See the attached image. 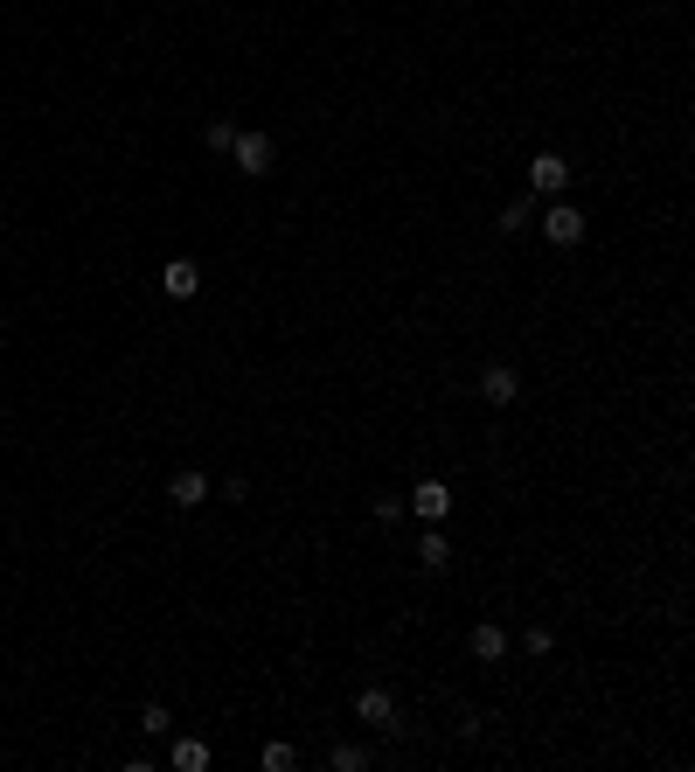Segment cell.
Listing matches in <instances>:
<instances>
[{"label":"cell","instance_id":"cell-1","mask_svg":"<svg viewBox=\"0 0 695 772\" xmlns=\"http://www.w3.org/2000/svg\"><path fill=\"white\" fill-rule=\"evenodd\" d=\"M584 230H591V223H584V209H577V202H563V195L543 202V237H550L556 251H577V244H584Z\"/></svg>","mask_w":695,"mask_h":772},{"label":"cell","instance_id":"cell-2","mask_svg":"<svg viewBox=\"0 0 695 772\" xmlns=\"http://www.w3.org/2000/svg\"><path fill=\"white\" fill-rule=\"evenodd\" d=\"M404 515H417V522H445V515H452V487L424 473L411 494H404Z\"/></svg>","mask_w":695,"mask_h":772},{"label":"cell","instance_id":"cell-3","mask_svg":"<svg viewBox=\"0 0 695 772\" xmlns=\"http://www.w3.org/2000/svg\"><path fill=\"white\" fill-rule=\"evenodd\" d=\"M563 188H570V160L543 147V154L529 160V195H536V202H550V195H563Z\"/></svg>","mask_w":695,"mask_h":772},{"label":"cell","instance_id":"cell-4","mask_svg":"<svg viewBox=\"0 0 695 772\" xmlns=\"http://www.w3.org/2000/svg\"><path fill=\"white\" fill-rule=\"evenodd\" d=\"M230 160H237V174H251V181H265L272 174L278 147L265 140V133H237V147H230Z\"/></svg>","mask_w":695,"mask_h":772},{"label":"cell","instance_id":"cell-5","mask_svg":"<svg viewBox=\"0 0 695 772\" xmlns=\"http://www.w3.org/2000/svg\"><path fill=\"white\" fill-rule=\"evenodd\" d=\"M355 717H362V724H376V731H397V717H404V710H397V696H390L383 682H369V689L355 696Z\"/></svg>","mask_w":695,"mask_h":772},{"label":"cell","instance_id":"cell-6","mask_svg":"<svg viewBox=\"0 0 695 772\" xmlns=\"http://www.w3.org/2000/svg\"><path fill=\"white\" fill-rule=\"evenodd\" d=\"M160 293H167V300H195V293H202V265H195V258H167V265H160Z\"/></svg>","mask_w":695,"mask_h":772},{"label":"cell","instance_id":"cell-7","mask_svg":"<svg viewBox=\"0 0 695 772\" xmlns=\"http://www.w3.org/2000/svg\"><path fill=\"white\" fill-rule=\"evenodd\" d=\"M480 397L501 411V404H515V397H522V376H515L508 362H487V369H480Z\"/></svg>","mask_w":695,"mask_h":772},{"label":"cell","instance_id":"cell-8","mask_svg":"<svg viewBox=\"0 0 695 772\" xmlns=\"http://www.w3.org/2000/svg\"><path fill=\"white\" fill-rule=\"evenodd\" d=\"M167 501H174V508H202V501H209V473H202V466H181V473L167 480Z\"/></svg>","mask_w":695,"mask_h":772},{"label":"cell","instance_id":"cell-9","mask_svg":"<svg viewBox=\"0 0 695 772\" xmlns=\"http://www.w3.org/2000/svg\"><path fill=\"white\" fill-rule=\"evenodd\" d=\"M508 647H515V640H508V626H494V619H480V626H473V661H487V668H494V661H508Z\"/></svg>","mask_w":695,"mask_h":772},{"label":"cell","instance_id":"cell-10","mask_svg":"<svg viewBox=\"0 0 695 772\" xmlns=\"http://www.w3.org/2000/svg\"><path fill=\"white\" fill-rule=\"evenodd\" d=\"M417 564H424L431 578H438V571L452 564V543H445V529H438V522H424V543H417Z\"/></svg>","mask_w":695,"mask_h":772},{"label":"cell","instance_id":"cell-11","mask_svg":"<svg viewBox=\"0 0 695 772\" xmlns=\"http://www.w3.org/2000/svg\"><path fill=\"white\" fill-rule=\"evenodd\" d=\"M167 759H174V772H209V745H202V738H174Z\"/></svg>","mask_w":695,"mask_h":772},{"label":"cell","instance_id":"cell-12","mask_svg":"<svg viewBox=\"0 0 695 772\" xmlns=\"http://www.w3.org/2000/svg\"><path fill=\"white\" fill-rule=\"evenodd\" d=\"M529 223H536V195H522V202H508V209H501V230H508V237H522Z\"/></svg>","mask_w":695,"mask_h":772},{"label":"cell","instance_id":"cell-13","mask_svg":"<svg viewBox=\"0 0 695 772\" xmlns=\"http://www.w3.org/2000/svg\"><path fill=\"white\" fill-rule=\"evenodd\" d=\"M327 766H334V772H369V745H334Z\"/></svg>","mask_w":695,"mask_h":772},{"label":"cell","instance_id":"cell-14","mask_svg":"<svg viewBox=\"0 0 695 772\" xmlns=\"http://www.w3.org/2000/svg\"><path fill=\"white\" fill-rule=\"evenodd\" d=\"M139 731H146V738H167V731H174V710H167V703H146V710H139Z\"/></svg>","mask_w":695,"mask_h":772},{"label":"cell","instance_id":"cell-15","mask_svg":"<svg viewBox=\"0 0 695 772\" xmlns=\"http://www.w3.org/2000/svg\"><path fill=\"white\" fill-rule=\"evenodd\" d=\"M230 147H237V126L216 119V126H209V154H230Z\"/></svg>","mask_w":695,"mask_h":772},{"label":"cell","instance_id":"cell-16","mask_svg":"<svg viewBox=\"0 0 695 772\" xmlns=\"http://www.w3.org/2000/svg\"><path fill=\"white\" fill-rule=\"evenodd\" d=\"M376 522H383V529L404 522V494H376Z\"/></svg>","mask_w":695,"mask_h":772},{"label":"cell","instance_id":"cell-17","mask_svg":"<svg viewBox=\"0 0 695 772\" xmlns=\"http://www.w3.org/2000/svg\"><path fill=\"white\" fill-rule=\"evenodd\" d=\"M299 766V752L292 745H265V772H292Z\"/></svg>","mask_w":695,"mask_h":772},{"label":"cell","instance_id":"cell-18","mask_svg":"<svg viewBox=\"0 0 695 772\" xmlns=\"http://www.w3.org/2000/svg\"><path fill=\"white\" fill-rule=\"evenodd\" d=\"M522 647H529V654H550L556 633H550V626H529V633H522Z\"/></svg>","mask_w":695,"mask_h":772}]
</instances>
